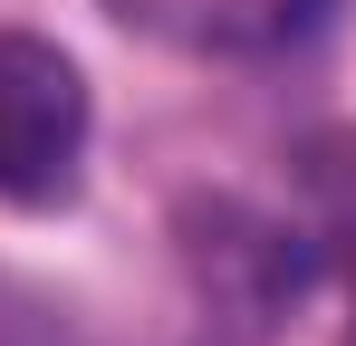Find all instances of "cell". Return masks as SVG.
Here are the masks:
<instances>
[{
    "instance_id": "6da1fadb",
    "label": "cell",
    "mask_w": 356,
    "mask_h": 346,
    "mask_svg": "<svg viewBox=\"0 0 356 346\" xmlns=\"http://www.w3.org/2000/svg\"><path fill=\"white\" fill-rule=\"evenodd\" d=\"M87 154V77L77 58L0 29V202H67Z\"/></svg>"
},
{
    "instance_id": "7a4b0ae2",
    "label": "cell",
    "mask_w": 356,
    "mask_h": 346,
    "mask_svg": "<svg viewBox=\"0 0 356 346\" xmlns=\"http://www.w3.org/2000/svg\"><path fill=\"white\" fill-rule=\"evenodd\" d=\"M135 39H164L183 58H270L318 29L327 0H106Z\"/></svg>"
},
{
    "instance_id": "3957f363",
    "label": "cell",
    "mask_w": 356,
    "mask_h": 346,
    "mask_svg": "<svg viewBox=\"0 0 356 346\" xmlns=\"http://www.w3.org/2000/svg\"><path fill=\"white\" fill-rule=\"evenodd\" d=\"M327 231H337V260H347V298H356V173L337 183V212H327ZM347 346H356V327H347Z\"/></svg>"
}]
</instances>
